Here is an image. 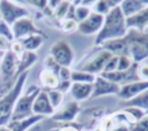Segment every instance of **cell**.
Listing matches in <instances>:
<instances>
[{"mask_svg": "<svg viewBox=\"0 0 148 131\" xmlns=\"http://www.w3.org/2000/svg\"><path fill=\"white\" fill-rule=\"evenodd\" d=\"M126 34H127L126 19L121 13L119 5H117L104 16L103 26L99 32L96 35L95 44L102 45L106 41L123 38L126 36Z\"/></svg>", "mask_w": 148, "mask_h": 131, "instance_id": "6da1fadb", "label": "cell"}, {"mask_svg": "<svg viewBox=\"0 0 148 131\" xmlns=\"http://www.w3.org/2000/svg\"><path fill=\"white\" fill-rule=\"evenodd\" d=\"M28 74H29V71L20 74L17 77L16 82L13 86V88L3 97L0 99V126H7L8 123L10 122L14 105H15L17 99L22 94V90H23L24 83L27 81Z\"/></svg>", "mask_w": 148, "mask_h": 131, "instance_id": "7a4b0ae2", "label": "cell"}, {"mask_svg": "<svg viewBox=\"0 0 148 131\" xmlns=\"http://www.w3.org/2000/svg\"><path fill=\"white\" fill-rule=\"evenodd\" d=\"M125 39L127 42V54L133 63L141 64L148 58V34L128 29Z\"/></svg>", "mask_w": 148, "mask_h": 131, "instance_id": "3957f363", "label": "cell"}, {"mask_svg": "<svg viewBox=\"0 0 148 131\" xmlns=\"http://www.w3.org/2000/svg\"><path fill=\"white\" fill-rule=\"evenodd\" d=\"M40 88L36 85H32L29 87L28 92L24 94V95H21L15 105H14V109H13V112H12V117H10V121L12 122H15V121H21L23 118H27V117H30L32 116V103L37 96V94L39 93Z\"/></svg>", "mask_w": 148, "mask_h": 131, "instance_id": "277c9868", "label": "cell"}, {"mask_svg": "<svg viewBox=\"0 0 148 131\" xmlns=\"http://www.w3.org/2000/svg\"><path fill=\"white\" fill-rule=\"evenodd\" d=\"M50 56L61 67H68L73 64L74 51L69 43L64 39L57 41L50 49Z\"/></svg>", "mask_w": 148, "mask_h": 131, "instance_id": "5b68a950", "label": "cell"}, {"mask_svg": "<svg viewBox=\"0 0 148 131\" xmlns=\"http://www.w3.org/2000/svg\"><path fill=\"white\" fill-rule=\"evenodd\" d=\"M0 14L2 21H5L9 27L22 17H29L28 9L9 0H0Z\"/></svg>", "mask_w": 148, "mask_h": 131, "instance_id": "8992f818", "label": "cell"}, {"mask_svg": "<svg viewBox=\"0 0 148 131\" xmlns=\"http://www.w3.org/2000/svg\"><path fill=\"white\" fill-rule=\"evenodd\" d=\"M112 57V54L106 51V50H101L97 53H95L92 57H90L89 60H87L86 63H83L80 66V71L83 72H88L91 73L94 75H98L103 72L104 66L106 64V61Z\"/></svg>", "mask_w": 148, "mask_h": 131, "instance_id": "52a82bcc", "label": "cell"}, {"mask_svg": "<svg viewBox=\"0 0 148 131\" xmlns=\"http://www.w3.org/2000/svg\"><path fill=\"white\" fill-rule=\"evenodd\" d=\"M12 32H13V36H14V41H20V39H23L30 35H34V34H39V35H44L42 30H39L34 21L29 17H22L20 20H17L12 27Z\"/></svg>", "mask_w": 148, "mask_h": 131, "instance_id": "ba28073f", "label": "cell"}, {"mask_svg": "<svg viewBox=\"0 0 148 131\" xmlns=\"http://www.w3.org/2000/svg\"><path fill=\"white\" fill-rule=\"evenodd\" d=\"M120 90V86L111 82L99 74L95 77V81L92 83V93L90 99H97L104 95H118Z\"/></svg>", "mask_w": 148, "mask_h": 131, "instance_id": "9c48e42d", "label": "cell"}, {"mask_svg": "<svg viewBox=\"0 0 148 131\" xmlns=\"http://www.w3.org/2000/svg\"><path fill=\"white\" fill-rule=\"evenodd\" d=\"M104 16L91 10L90 15L82 22L77 23V31L82 35H97L103 26Z\"/></svg>", "mask_w": 148, "mask_h": 131, "instance_id": "30bf717a", "label": "cell"}, {"mask_svg": "<svg viewBox=\"0 0 148 131\" xmlns=\"http://www.w3.org/2000/svg\"><path fill=\"white\" fill-rule=\"evenodd\" d=\"M32 114L40 116H52L54 109L50 103L47 93L45 89H40L32 103Z\"/></svg>", "mask_w": 148, "mask_h": 131, "instance_id": "8fae6325", "label": "cell"}, {"mask_svg": "<svg viewBox=\"0 0 148 131\" xmlns=\"http://www.w3.org/2000/svg\"><path fill=\"white\" fill-rule=\"evenodd\" d=\"M146 90H148V81L140 80V81H135V82H131V83L120 86L118 97L124 101H128Z\"/></svg>", "mask_w": 148, "mask_h": 131, "instance_id": "7c38bea8", "label": "cell"}, {"mask_svg": "<svg viewBox=\"0 0 148 131\" xmlns=\"http://www.w3.org/2000/svg\"><path fill=\"white\" fill-rule=\"evenodd\" d=\"M80 110H81L80 104L76 101H72L67 103L61 110L54 112L51 116V121L52 122H73L79 115Z\"/></svg>", "mask_w": 148, "mask_h": 131, "instance_id": "4fadbf2b", "label": "cell"}, {"mask_svg": "<svg viewBox=\"0 0 148 131\" xmlns=\"http://www.w3.org/2000/svg\"><path fill=\"white\" fill-rule=\"evenodd\" d=\"M147 2V1H146ZM148 27V5L138 12L136 14L126 19V28L134 29L139 32H145V29Z\"/></svg>", "mask_w": 148, "mask_h": 131, "instance_id": "5bb4252c", "label": "cell"}, {"mask_svg": "<svg viewBox=\"0 0 148 131\" xmlns=\"http://www.w3.org/2000/svg\"><path fill=\"white\" fill-rule=\"evenodd\" d=\"M103 50L109 51L112 56H128L127 54V42L125 37L123 38H116V39H110L104 42L102 45Z\"/></svg>", "mask_w": 148, "mask_h": 131, "instance_id": "9a60e30c", "label": "cell"}, {"mask_svg": "<svg viewBox=\"0 0 148 131\" xmlns=\"http://www.w3.org/2000/svg\"><path fill=\"white\" fill-rule=\"evenodd\" d=\"M69 93L74 101H83L91 96L92 93V83H80V82H72L69 88Z\"/></svg>", "mask_w": 148, "mask_h": 131, "instance_id": "2e32d148", "label": "cell"}, {"mask_svg": "<svg viewBox=\"0 0 148 131\" xmlns=\"http://www.w3.org/2000/svg\"><path fill=\"white\" fill-rule=\"evenodd\" d=\"M44 116L40 115H32L30 117L23 118L21 121H15V122H9L7 128L10 131H28L31 126L36 125L37 123H39L40 121H43Z\"/></svg>", "mask_w": 148, "mask_h": 131, "instance_id": "e0dca14e", "label": "cell"}, {"mask_svg": "<svg viewBox=\"0 0 148 131\" xmlns=\"http://www.w3.org/2000/svg\"><path fill=\"white\" fill-rule=\"evenodd\" d=\"M147 6L146 1H140V0H123L119 2V7L121 9V13L124 14L125 19L136 14L141 9H143Z\"/></svg>", "mask_w": 148, "mask_h": 131, "instance_id": "ac0fdd59", "label": "cell"}, {"mask_svg": "<svg viewBox=\"0 0 148 131\" xmlns=\"http://www.w3.org/2000/svg\"><path fill=\"white\" fill-rule=\"evenodd\" d=\"M37 53L34 51H23L22 56L18 58V64H17V77L22 74L23 72L29 71V68L37 61Z\"/></svg>", "mask_w": 148, "mask_h": 131, "instance_id": "d6986e66", "label": "cell"}, {"mask_svg": "<svg viewBox=\"0 0 148 131\" xmlns=\"http://www.w3.org/2000/svg\"><path fill=\"white\" fill-rule=\"evenodd\" d=\"M44 35H39V34H34V35H30L23 39H20L22 46H23V50L24 51H34L37 50L44 42Z\"/></svg>", "mask_w": 148, "mask_h": 131, "instance_id": "ffe728a7", "label": "cell"}, {"mask_svg": "<svg viewBox=\"0 0 148 131\" xmlns=\"http://www.w3.org/2000/svg\"><path fill=\"white\" fill-rule=\"evenodd\" d=\"M123 105L125 108H127V107L139 108V109H141V110H143L148 114V90L136 95L135 97H133L128 101H125Z\"/></svg>", "mask_w": 148, "mask_h": 131, "instance_id": "44dd1931", "label": "cell"}, {"mask_svg": "<svg viewBox=\"0 0 148 131\" xmlns=\"http://www.w3.org/2000/svg\"><path fill=\"white\" fill-rule=\"evenodd\" d=\"M120 1H110V0H98V1H94L92 3V12L101 14L103 16H105L113 7H116L117 5H119Z\"/></svg>", "mask_w": 148, "mask_h": 131, "instance_id": "7402d4cb", "label": "cell"}, {"mask_svg": "<svg viewBox=\"0 0 148 131\" xmlns=\"http://www.w3.org/2000/svg\"><path fill=\"white\" fill-rule=\"evenodd\" d=\"M95 77L91 73L83 72L80 70H74L71 72V81L72 82H80V83H94Z\"/></svg>", "mask_w": 148, "mask_h": 131, "instance_id": "603a6c76", "label": "cell"}, {"mask_svg": "<svg viewBox=\"0 0 148 131\" xmlns=\"http://www.w3.org/2000/svg\"><path fill=\"white\" fill-rule=\"evenodd\" d=\"M40 81H42L43 86L45 87L44 89H56L58 86L59 79L54 73L44 70L40 73Z\"/></svg>", "mask_w": 148, "mask_h": 131, "instance_id": "cb8c5ba5", "label": "cell"}, {"mask_svg": "<svg viewBox=\"0 0 148 131\" xmlns=\"http://www.w3.org/2000/svg\"><path fill=\"white\" fill-rule=\"evenodd\" d=\"M121 111L125 112V114H127V115H128V118H131L133 123H135V122L142 119L143 117H146V116L148 115L146 111H143V110H141V109H139V108H134V107L124 108Z\"/></svg>", "mask_w": 148, "mask_h": 131, "instance_id": "d4e9b609", "label": "cell"}, {"mask_svg": "<svg viewBox=\"0 0 148 131\" xmlns=\"http://www.w3.org/2000/svg\"><path fill=\"white\" fill-rule=\"evenodd\" d=\"M91 13V9L90 7H87V6H83V5H75V10H74V17H75V21L77 23L84 21Z\"/></svg>", "mask_w": 148, "mask_h": 131, "instance_id": "484cf974", "label": "cell"}, {"mask_svg": "<svg viewBox=\"0 0 148 131\" xmlns=\"http://www.w3.org/2000/svg\"><path fill=\"white\" fill-rule=\"evenodd\" d=\"M46 93H47V96H49V100H50V103L51 105L53 107V109L58 108L61 102H62V99H64V94H61L59 90L57 89H45Z\"/></svg>", "mask_w": 148, "mask_h": 131, "instance_id": "4316f807", "label": "cell"}, {"mask_svg": "<svg viewBox=\"0 0 148 131\" xmlns=\"http://www.w3.org/2000/svg\"><path fill=\"white\" fill-rule=\"evenodd\" d=\"M69 5H71V1H60V3L58 5V7L53 12V16H54V19L57 21L65 20L66 14H67L68 8H69Z\"/></svg>", "mask_w": 148, "mask_h": 131, "instance_id": "83f0119b", "label": "cell"}, {"mask_svg": "<svg viewBox=\"0 0 148 131\" xmlns=\"http://www.w3.org/2000/svg\"><path fill=\"white\" fill-rule=\"evenodd\" d=\"M133 61L128 56H119L118 57V64H117V70L116 71H120V72H125L127 71L131 66H132Z\"/></svg>", "mask_w": 148, "mask_h": 131, "instance_id": "f1b7e54d", "label": "cell"}, {"mask_svg": "<svg viewBox=\"0 0 148 131\" xmlns=\"http://www.w3.org/2000/svg\"><path fill=\"white\" fill-rule=\"evenodd\" d=\"M0 36L5 37L7 41H9L10 43L14 41V36L12 32V28L5 22V21H0Z\"/></svg>", "mask_w": 148, "mask_h": 131, "instance_id": "f546056e", "label": "cell"}, {"mask_svg": "<svg viewBox=\"0 0 148 131\" xmlns=\"http://www.w3.org/2000/svg\"><path fill=\"white\" fill-rule=\"evenodd\" d=\"M44 66H45V70H46V71H50V72L54 73V74L58 77V72H59L60 66L54 61V59H53L50 54L45 58V60H44Z\"/></svg>", "mask_w": 148, "mask_h": 131, "instance_id": "4dcf8cb0", "label": "cell"}, {"mask_svg": "<svg viewBox=\"0 0 148 131\" xmlns=\"http://www.w3.org/2000/svg\"><path fill=\"white\" fill-rule=\"evenodd\" d=\"M132 125L133 126H131V131H148V115Z\"/></svg>", "mask_w": 148, "mask_h": 131, "instance_id": "1f68e13d", "label": "cell"}, {"mask_svg": "<svg viewBox=\"0 0 148 131\" xmlns=\"http://www.w3.org/2000/svg\"><path fill=\"white\" fill-rule=\"evenodd\" d=\"M60 29L65 32H72L77 29V22L74 20H62Z\"/></svg>", "mask_w": 148, "mask_h": 131, "instance_id": "d6a6232c", "label": "cell"}, {"mask_svg": "<svg viewBox=\"0 0 148 131\" xmlns=\"http://www.w3.org/2000/svg\"><path fill=\"white\" fill-rule=\"evenodd\" d=\"M9 51L13 52L17 58H20V57L22 56V53H23L24 50H23V46H22V44H21L20 41H13V42L10 43Z\"/></svg>", "mask_w": 148, "mask_h": 131, "instance_id": "836d02e7", "label": "cell"}, {"mask_svg": "<svg viewBox=\"0 0 148 131\" xmlns=\"http://www.w3.org/2000/svg\"><path fill=\"white\" fill-rule=\"evenodd\" d=\"M117 64H118V57L117 56H112L105 64L103 72H113L117 70Z\"/></svg>", "mask_w": 148, "mask_h": 131, "instance_id": "e575fe53", "label": "cell"}, {"mask_svg": "<svg viewBox=\"0 0 148 131\" xmlns=\"http://www.w3.org/2000/svg\"><path fill=\"white\" fill-rule=\"evenodd\" d=\"M138 75L141 80L148 81V63L139 64L138 66Z\"/></svg>", "mask_w": 148, "mask_h": 131, "instance_id": "d590c367", "label": "cell"}, {"mask_svg": "<svg viewBox=\"0 0 148 131\" xmlns=\"http://www.w3.org/2000/svg\"><path fill=\"white\" fill-rule=\"evenodd\" d=\"M71 70L68 67H61L59 68V72H58V79L59 80H62V81H66V80H71Z\"/></svg>", "mask_w": 148, "mask_h": 131, "instance_id": "8d00e7d4", "label": "cell"}, {"mask_svg": "<svg viewBox=\"0 0 148 131\" xmlns=\"http://www.w3.org/2000/svg\"><path fill=\"white\" fill-rule=\"evenodd\" d=\"M71 86H72V81H71V80H66V81L59 80L58 86H57V88H56V89H57V90H59L61 94H64V93H66V92H68V90H69Z\"/></svg>", "mask_w": 148, "mask_h": 131, "instance_id": "74e56055", "label": "cell"}, {"mask_svg": "<svg viewBox=\"0 0 148 131\" xmlns=\"http://www.w3.org/2000/svg\"><path fill=\"white\" fill-rule=\"evenodd\" d=\"M25 3H29L30 6H34V7H37L39 9H44L46 6H47V1L46 0H28V1H24Z\"/></svg>", "mask_w": 148, "mask_h": 131, "instance_id": "f35d334b", "label": "cell"}, {"mask_svg": "<svg viewBox=\"0 0 148 131\" xmlns=\"http://www.w3.org/2000/svg\"><path fill=\"white\" fill-rule=\"evenodd\" d=\"M9 48H10V42L7 41L5 37H1L0 36V51L6 52V51L9 50Z\"/></svg>", "mask_w": 148, "mask_h": 131, "instance_id": "ab89813d", "label": "cell"}, {"mask_svg": "<svg viewBox=\"0 0 148 131\" xmlns=\"http://www.w3.org/2000/svg\"><path fill=\"white\" fill-rule=\"evenodd\" d=\"M110 131H131V126L128 123H120L117 126H113Z\"/></svg>", "mask_w": 148, "mask_h": 131, "instance_id": "60d3db41", "label": "cell"}, {"mask_svg": "<svg viewBox=\"0 0 148 131\" xmlns=\"http://www.w3.org/2000/svg\"><path fill=\"white\" fill-rule=\"evenodd\" d=\"M0 131H10L7 126H0Z\"/></svg>", "mask_w": 148, "mask_h": 131, "instance_id": "b9f144b4", "label": "cell"}, {"mask_svg": "<svg viewBox=\"0 0 148 131\" xmlns=\"http://www.w3.org/2000/svg\"><path fill=\"white\" fill-rule=\"evenodd\" d=\"M1 20H2V19H1V14H0V21H1Z\"/></svg>", "mask_w": 148, "mask_h": 131, "instance_id": "7bdbcfd3", "label": "cell"}]
</instances>
